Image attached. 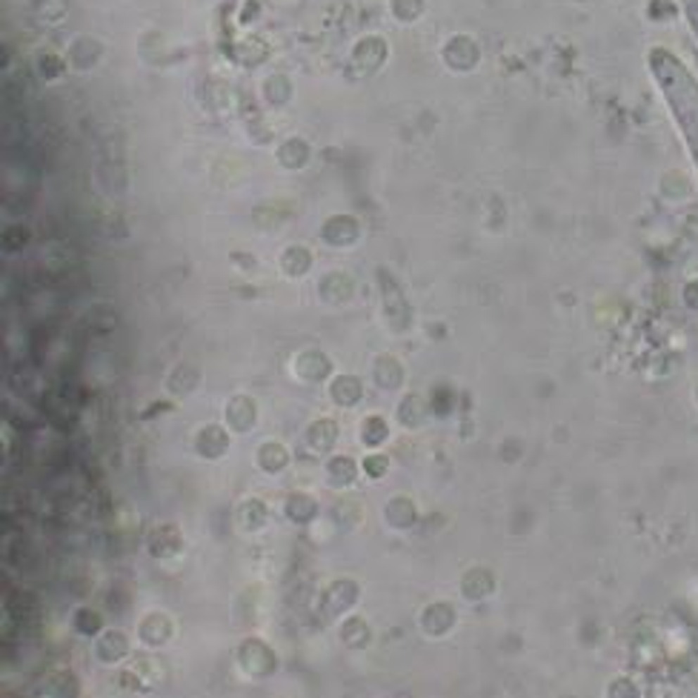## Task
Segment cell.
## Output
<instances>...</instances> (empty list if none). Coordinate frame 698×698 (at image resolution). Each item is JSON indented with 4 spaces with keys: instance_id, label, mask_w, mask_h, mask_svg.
<instances>
[{
    "instance_id": "1",
    "label": "cell",
    "mask_w": 698,
    "mask_h": 698,
    "mask_svg": "<svg viewBox=\"0 0 698 698\" xmlns=\"http://www.w3.org/2000/svg\"><path fill=\"white\" fill-rule=\"evenodd\" d=\"M649 66L656 72L664 98L670 101L678 123H681V132L690 144L692 160L698 166V83L692 80V75L670 55V52H652Z\"/></svg>"
},
{
    "instance_id": "2",
    "label": "cell",
    "mask_w": 698,
    "mask_h": 698,
    "mask_svg": "<svg viewBox=\"0 0 698 698\" xmlns=\"http://www.w3.org/2000/svg\"><path fill=\"white\" fill-rule=\"evenodd\" d=\"M421 621H424V627H426L432 635H441V633H447V630L452 627L455 616H452V609H450L447 604H435V607H429V613H426Z\"/></svg>"
},
{
    "instance_id": "3",
    "label": "cell",
    "mask_w": 698,
    "mask_h": 698,
    "mask_svg": "<svg viewBox=\"0 0 698 698\" xmlns=\"http://www.w3.org/2000/svg\"><path fill=\"white\" fill-rule=\"evenodd\" d=\"M412 507H410V501H395L389 507V521L395 524V527H407V524H412Z\"/></svg>"
},
{
    "instance_id": "4",
    "label": "cell",
    "mask_w": 698,
    "mask_h": 698,
    "mask_svg": "<svg viewBox=\"0 0 698 698\" xmlns=\"http://www.w3.org/2000/svg\"><path fill=\"white\" fill-rule=\"evenodd\" d=\"M684 6H687V15L692 20V29L698 32V0H684Z\"/></svg>"
},
{
    "instance_id": "5",
    "label": "cell",
    "mask_w": 698,
    "mask_h": 698,
    "mask_svg": "<svg viewBox=\"0 0 698 698\" xmlns=\"http://www.w3.org/2000/svg\"><path fill=\"white\" fill-rule=\"evenodd\" d=\"M367 467H369V475H383V467H386V458H372V461H367Z\"/></svg>"
}]
</instances>
